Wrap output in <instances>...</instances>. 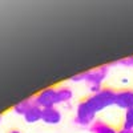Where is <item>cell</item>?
<instances>
[{
  "label": "cell",
  "mask_w": 133,
  "mask_h": 133,
  "mask_svg": "<svg viewBox=\"0 0 133 133\" xmlns=\"http://www.w3.org/2000/svg\"><path fill=\"white\" fill-rule=\"evenodd\" d=\"M87 104L92 108V110L97 115L98 112L104 110L105 108H109L115 105L116 101V92L110 88H103L98 93H95L89 97L84 98Z\"/></svg>",
  "instance_id": "obj_1"
},
{
  "label": "cell",
  "mask_w": 133,
  "mask_h": 133,
  "mask_svg": "<svg viewBox=\"0 0 133 133\" xmlns=\"http://www.w3.org/2000/svg\"><path fill=\"white\" fill-rule=\"evenodd\" d=\"M108 72H109V64L100 65V66H97V68L87 72L85 83L88 84V87H89V92H92V95L98 93L103 89L101 83L107 79Z\"/></svg>",
  "instance_id": "obj_2"
},
{
  "label": "cell",
  "mask_w": 133,
  "mask_h": 133,
  "mask_svg": "<svg viewBox=\"0 0 133 133\" xmlns=\"http://www.w3.org/2000/svg\"><path fill=\"white\" fill-rule=\"evenodd\" d=\"M95 118H96V113L92 110V108L87 104L85 100L80 101L77 104L76 108V118H75V123L80 127H88V125H92L95 123Z\"/></svg>",
  "instance_id": "obj_3"
},
{
  "label": "cell",
  "mask_w": 133,
  "mask_h": 133,
  "mask_svg": "<svg viewBox=\"0 0 133 133\" xmlns=\"http://www.w3.org/2000/svg\"><path fill=\"white\" fill-rule=\"evenodd\" d=\"M35 103L36 105H39L41 109L44 108H51V107H56V104H59L57 100V89L49 87L43 89L41 92H39L35 96Z\"/></svg>",
  "instance_id": "obj_4"
},
{
  "label": "cell",
  "mask_w": 133,
  "mask_h": 133,
  "mask_svg": "<svg viewBox=\"0 0 133 133\" xmlns=\"http://www.w3.org/2000/svg\"><path fill=\"white\" fill-rule=\"evenodd\" d=\"M115 105L120 109H130L133 108V89H123L116 92Z\"/></svg>",
  "instance_id": "obj_5"
},
{
  "label": "cell",
  "mask_w": 133,
  "mask_h": 133,
  "mask_svg": "<svg viewBox=\"0 0 133 133\" xmlns=\"http://www.w3.org/2000/svg\"><path fill=\"white\" fill-rule=\"evenodd\" d=\"M41 121L49 125L59 124L61 121V112L56 107H51V108H44L43 113H41Z\"/></svg>",
  "instance_id": "obj_6"
},
{
  "label": "cell",
  "mask_w": 133,
  "mask_h": 133,
  "mask_svg": "<svg viewBox=\"0 0 133 133\" xmlns=\"http://www.w3.org/2000/svg\"><path fill=\"white\" fill-rule=\"evenodd\" d=\"M41 113H43V109L39 107V105H32L27 112L25 115L23 116L24 117V121L28 124H35L37 121L41 120Z\"/></svg>",
  "instance_id": "obj_7"
},
{
  "label": "cell",
  "mask_w": 133,
  "mask_h": 133,
  "mask_svg": "<svg viewBox=\"0 0 133 133\" xmlns=\"http://www.w3.org/2000/svg\"><path fill=\"white\" fill-rule=\"evenodd\" d=\"M32 105H36V103H35V96H32V97H29V98H25V100H23V101L15 104L14 108H12V110H14L16 115H19V116H24L25 112H27V110H28Z\"/></svg>",
  "instance_id": "obj_8"
},
{
  "label": "cell",
  "mask_w": 133,
  "mask_h": 133,
  "mask_svg": "<svg viewBox=\"0 0 133 133\" xmlns=\"http://www.w3.org/2000/svg\"><path fill=\"white\" fill-rule=\"evenodd\" d=\"M89 130L92 133H117L113 127H110V125L105 124L104 121H100V120L95 121V123L89 127Z\"/></svg>",
  "instance_id": "obj_9"
},
{
  "label": "cell",
  "mask_w": 133,
  "mask_h": 133,
  "mask_svg": "<svg viewBox=\"0 0 133 133\" xmlns=\"http://www.w3.org/2000/svg\"><path fill=\"white\" fill-rule=\"evenodd\" d=\"M73 97L72 89H69L68 87H61L57 89V100L59 103H69Z\"/></svg>",
  "instance_id": "obj_10"
},
{
  "label": "cell",
  "mask_w": 133,
  "mask_h": 133,
  "mask_svg": "<svg viewBox=\"0 0 133 133\" xmlns=\"http://www.w3.org/2000/svg\"><path fill=\"white\" fill-rule=\"evenodd\" d=\"M124 129L133 130V108L125 110V117H124Z\"/></svg>",
  "instance_id": "obj_11"
},
{
  "label": "cell",
  "mask_w": 133,
  "mask_h": 133,
  "mask_svg": "<svg viewBox=\"0 0 133 133\" xmlns=\"http://www.w3.org/2000/svg\"><path fill=\"white\" fill-rule=\"evenodd\" d=\"M116 64H118V65H121V66H125V68H130V66H133V56L123 57L121 60H118Z\"/></svg>",
  "instance_id": "obj_12"
},
{
  "label": "cell",
  "mask_w": 133,
  "mask_h": 133,
  "mask_svg": "<svg viewBox=\"0 0 133 133\" xmlns=\"http://www.w3.org/2000/svg\"><path fill=\"white\" fill-rule=\"evenodd\" d=\"M85 76H87V72H83V73H79V75H75L73 77H71V81H73V83L85 81Z\"/></svg>",
  "instance_id": "obj_13"
},
{
  "label": "cell",
  "mask_w": 133,
  "mask_h": 133,
  "mask_svg": "<svg viewBox=\"0 0 133 133\" xmlns=\"http://www.w3.org/2000/svg\"><path fill=\"white\" fill-rule=\"evenodd\" d=\"M117 133H132V130H128V129H124V128H123V129H121L120 132H117Z\"/></svg>",
  "instance_id": "obj_14"
},
{
  "label": "cell",
  "mask_w": 133,
  "mask_h": 133,
  "mask_svg": "<svg viewBox=\"0 0 133 133\" xmlns=\"http://www.w3.org/2000/svg\"><path fill=\"white\" fill-rule=\"evenodd\" d=\"M8 133H21V132H19L17 129H12V130H9Z\"/></svg>",
  "instance_id": "obj_15"
},
{
  "label": "cell",
  "mask_w": 133,
  "mask_h": 133,
  "mask_svg": "<svg viewBox=\"0 0 133 133\" xmlns=\"http://www.w3.org/2000/svg\"><path fill=\"white\" fill-rule=\"evenodd\" d=\"M2 120H3V116H2V115H0V123H2Z\"/></svg>",
  "instance_id": "obj_16"
},
{
  "label": "cell",
  "mask_w": 133,
  "mask_h": 133,
  "mask_svg": "<svg viewBox=\"0 0 133 133\" xmlns=\"http://www.w3.org/2000/svg\"><path fill=\"white\" fill-rule=\"evenodd\" d=\"M132 133H133V130H132Z\"/></svg>",
  "instance_id": "obj_17"
}]
</instances>
